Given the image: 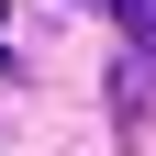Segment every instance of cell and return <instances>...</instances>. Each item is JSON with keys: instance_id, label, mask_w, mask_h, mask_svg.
Masks as SVG:
<instances>
[{"instance_id": "cell-1", "label": "cell", "mask_w": 156, "mask_h": 156, "mask_svg": "<svg viewBox=\"0 0 156 156\" xmlns=\"http://www.w3.org/2000/svg\"><path fill=\"white\" fill-rule=\"evenodd\" d=\"M156 101V67H145V56H123V67H112V112H123V123H134V112H145Z\"/></svg>"}, {"instance_id": "cell-2", "label": "cell", "mask_w": 156, "mask_h": 156, "mask_svg": "<svg viewBox=\"0 0 156 156\" xmlns=\"http://www.w3.org/2000/svg\"><path fill=\"white\" fill-rule=\"evenodd\" d=\"M112 11H123V34H134L145 56H156V0H112Z\"/></svg>"}]
</instances>
